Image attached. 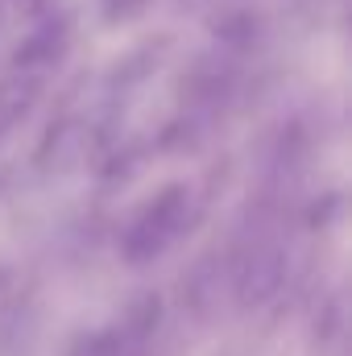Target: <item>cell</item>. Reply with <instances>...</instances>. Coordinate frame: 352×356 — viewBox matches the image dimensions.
Segmentation results:
<instances>
[{
	"instance_id": "3957f363",
	"label": "cell",
	"mask_w": 352,
	"mask_h": 356,
	"mask_svg": "<svg viewBox=\"0 0 352 356\" xmlns=\"http://www.w3.org/2000/svg\"><path fill=\"white\" fill-rule=\"evenodd\" d=\"M29 99H33V83L25 79H8V83H0V133L4 129H13L21 116H25V108H29Z\"/></svg>"
},
{
	"instance_id": "277c9868",
	"label": "cell",
	"mask_w": 352,
	"mask_h": 356,
	"mask_svg": "<svg viewBox=\"0 0 352 356\" xmlns=\"http://www.w3.org/2000/svg\"><path fill=\"white\" fill-rule=\"evenodd\" d=\"M125 353V332L108 327V332H88L71 344V356H120Z\"/></svg>"
},
{
	"instance_id": "6da1fadb",
	"label": "cell",
	"mask_w": 352,
	"mask_h": 356,
	"mask_svg": "<svg viewBox=\"0 0 352 356\" xmlns=\"http://www.w3.org/2000/svg\"><path fill=\"white\" fill-rule=\"evenodd\" d=\"M186 207H191L186 182L162 186V191L133 216V224L125 228V241H120L125 261H129V266H145V261L162 257V253L178 241L182 224H186Z\"/></svg>"
},
{
	"instance_id": "7a4b0ae2",
	"label": "cell",
	"mask_w": 352,
	"mask_h": 356,
	"mask_svg": "<svg viewBox=\"0 0 352 356\" xmlns=\"http://www.w3.org/2000/svg\"><path fill=\"white\" fill-rule=\"evenodd\" d=\"M282 282V257L278 249H257L245 266H241V277H237V290H241V302L245 307H257L265 302Z\"/></svg>"
}]
</instances>
